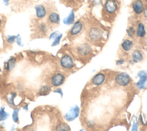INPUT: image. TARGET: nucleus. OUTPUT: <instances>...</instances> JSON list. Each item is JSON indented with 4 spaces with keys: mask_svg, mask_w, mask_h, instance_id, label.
<instances>
[{
    "mask_svg": "<svg viewBox=\"0 0 147 131\" xmlns=\"http://www.w3.org/2000/svg\"><path fill=\"white\" fill-rule=\"evenodd\" d=\"M46 16V23L50 29L55 28L59 25L60 16L56 9L52 6H47V14Z\"/></svg>",
    "mask_w": 147,
    "mask_h": 131,
    "instance_id": "f03ea898",
    "label": "nucleus"
},
{
    "mask_svg": "<svg viewBox=\"0 0 147 131\" xmlns=\"http://www.w3.org/2000/svg\"><path fill=\"white\" fill-rule=\"evenodd\" d=\"M9 114L6 113L3 108H1V111H0V121H3L6 119L8 117Z\"/></svg>",
    "mask_w": 147,
    "mask_h": 131,
    "instance_id": "5701e85b",
    "label": "nucleus"
},
{
    "mask_svg": "<svg viewBox=\"0 0 147 131\" xmlns=\"http://www.w3.org/2000/svg\"><path fill=\"white\" fill-rule=\"evenodd\" d=\"M61 36H62V34H60V35H58V36L57 35V36H56V38H55V41H54L53 43H52V46H56V45L59 44V42H60V40Z\"/></svg>",
    "mask_w": 147,
    "mask_h": 131,
    "instance_id": "a878e982",
    "label": "nucleus"
},
{
    "mask_svg": "<svg viewBox=\"0 0 147 131\" xmlns=\"http://www.w3.org/2000/svg\"><path fill=\"white\" fill-rule=\"evenodd\" d=\"M35 0H13L11 8L14 10H23L33 4Z\"/></svg>",
    "mask_w": 147,
    "mask_h": 131,
    "instance_id": "20e7f679",
    "label": "nucleus"
},
{
    "mask_svg": "<svg viewBox=\"0 0 147 131\" xmlns=\"http://www.w3.org/2000/svg\"><path fill=\"white\" fill-rule=\"evenodd\" d=\"M51 89L48 86H42L39 90V94L40 95H47L49 94Z\"/></svg>",
    "mask_w": 147,
    "mask_h": 131,
    "instance_id": "aec40b11",
    "label": "nucleus"
},
{
    "mask_svg": "<svg viewBox=\"0 0 147 131\" xmlns=\"http://www.w3.org/2000/svg\"><path fill=\"white\" fill-rule=\"evenodd\" d=\"M0 71H1V68H0Z\"/></svg>",
    "mask_w": 147,
    "mask_h": 131,
    "instance_id": "c756f323",
    "label": "nucleus"
},
{
    "mask_svg": "<svg viewBox=\"0 0 147 131\" xmlns=\"http://www.w3.org/2000/svg\"><path fill=\"white\" fill-rule=\"evenodd\" d=\"M18 111H19L18 109H15V110H14V111H13V119L15 122H18Z\"/></svg>",
    "mask_w": 147,
    "mask_h": 131,
    "instance_id": "393cba45",
    "label": "nucleus"
},
{
    "mask_svg": "<svg viewBox=\"0 0 147 131\" xmlns=\"http://www.w3.org/2000/svg\"><path fill=\"white\" fill-rule=\"evenodd\" d=\"M36 16L38 19H43L47 14V7L44 5H37L36 8Z\"/></svg>",
    "mask_w": 147,
    "mask_h": 131,
    "instance_id": "9d476101",
    "label": "nucleus"
},
{
    "mask_svg": "<svg viewBox=\"0 0 147 131\" xmlns=\"http://www.w3.org/2000/svg\"><path fill=\"white\" fill-rule=\"evenodd\" d=\"M77 50L78 51V53L80 55H81L82 56H85V55H87L88 54H90L91 48L88 44L84 43V44L80 45L78 47Z\"/></svg>",
    "mask_w": 147,
    "mask_h": 131,
    "instance_id": "f8f14e48",
    "label": "nucleus"
},
{
    "mask_svg": "<svg viewBox=\"0 0 147 131\" xmlns=\"http://www.w3.org/2000/svg\"><path fill=\"white\" fill-rule=\"evenodd\" d=\"M83 28L84 24L82 21L78 20L76 21L68 32L69 38L71 39H74L79 35L83 31Z\"/></svg>",
    "mask_w": 147,
    "mask_h": 131,
    "instance_id": "39448f33",
    "label": "nucleus"
},
{
    "mask_svg": "<svg viewBox=\"0 0 147 131\" xmlns=\"http://www.w3.org/2000/svg\"><path fill=\"white\" fill-rule=\"evenodd\" d=\"M60 63L63 68L69 70L72 68L74 66V61L70 55L65 54L61 58Z\"/></svg>",
    "mask_w": 147,
    "mask_h": 131,
    "instance_id": "0eeeda50",
    "label": "nucleus"
},
{
    "mask_svg": "<svg viewBox=\"0 0 147 131\" xmlns=\"http://www.w3.org/2000/svg\"><path fill=\"white\" fill-rule=\"evenodd\" d=\"M65 80L64 76L60 73L53 74L50 78V84L53 87H58L63 84Z\"/></svg>",
    "mask_w": 147,
    "mask_h": 131,
    "instance_id": "423d86ee",
    "label": "nucleus"
},
{
    "mask_svg": "<svg viewBox=\"0 0 147 131\" xmlns=\"http://www.w3.org/2000/svg\"><path fill=\"white\" fill-rule=\"evenodd\" d=\"M105 78V75L102 73H99L94 76V77L92 78V82L95 85H99L103 83Z\"/></svg>",
    "mask_w": 147,
    "mask_h": 131,
    "instance_id": "2eb2a0df",
    "label": "nucleus"
},
{
    "mask_svg": "<svg viewBox=\"0 0 147 131\" xmlns=\"http://www.w3.org/2000/svg\"><path fill=\"white\" fill-rule=\"evenodd\" d=\"M16 63V59L15 58H11L10 60H9L8 62L7 63H6V66L5 68L6 69H7L8 70H11V69H13V68L14 66Z\"/></svg>",
    "mask_w": 147,
    "mask_h": 131,
    "instance_id": "412c9836",
    "label": "nucleus"
},
{
    "mask_svg": "<svg viewBox=\"0 0 147 131\" xmlns=\"http://www.w3.org/2000/svg\"><path fill=\"white\" fill-rule=\"evenodd\" d=\"M127 35L131 38H133L136 36V30L133 27H130L126 30Z\"/></svg>",
    "mask_w": 147,
    "mask_h": 131,
    "instance_id": "4be33fe9",
    "label": "nucleus"
},
{
    "mask_svg": "<svg viewBox=\"0 0 147 131\" xmlns=\"http://www.w3.org/2000/svg\"><path fill=\"white\" fill-rule=\"evenodd\" d=\"M133 46V42L130 39L124 40L121 44L122 48H123V50H125L126 51H130L132 48Z\"/></svg>",
    "mask_w": 147,
    "mask_h": 131,
    "instance_id": "f3484780",
    "label": "nucleus"
},
{
    "mask_svg": "<svg viewBox=\"0 0 147 131\" xmlns=\"http://www.w3.org/2000/svg\"><path fill=\"white\" fill-rule=\"evenodd\" d=\"M69 127L65 123H60L59 125H58L56 127V130H68Z\"/></svg>",
    "mask_w": 147,
    "mask_h": 131,
    "instance_id": "b1692460",
    "label": "nucleus"
},
{
    "mask_svg": "<svg viewBox=\"0 0 147 131\" xmlns=\"http://www.w3.org/2000/svg\"><path fill=\"white\" fill-rule=\"evenodd\" d=\"M103 32L98 26H92L89 28L87 37L91 43H97L100 41L103 38Z\"/></svg>",
    "mask_w": 147,
    "mask_h": 131,
    "instance_id": "7ed1b4c3",
    "label": "nucleus"
},
{
    "mask_svg": "<svg viewBox=\"0 0 147 131\" xmlns=\"http://www.w3.org/2000/svg\"><path fill=\"white\" fill-rule=\"evenodd\" d=\"M132 59L135 62H141L143 59V55L141 52L137 49L134 50L132 53Z\"/></svg>",
    "mask_w": 147,
    "mask_h": 131,
    "instance_id": "dca6fc26",
    "label": "nucleus"
},
{
    "mask_svg": "<svg viewBox=\"0 0 147 131\" xmlns=\"http://www.w3.org/2000/svg\"><path fill=\"white\" fill-rule=\"evenodd\" d=\"M136 35L140 38L145 37L146 35V31L145 26L142 23H139L137 25L136 30Z\"/></svg>",
    "mask_w": 147,
    "mask_h": 131,
    "instance_id": "ddd939ff",
    "label": "nucleus"
},
{
    "mask_svg": "<svg viewBox=\"0 0 147 131\" xmlns=\"http://www.w3.org/2000/svg\"><path fill=\"white\" fill-rule=\"evenodd\" d=\"M143 1H144V2H146V3H147V0H143Z\"/></svg>",
    "mask_w": 147,
    "mask_h": 131,
    "instance_id": "c85d7f7f",
    "label": "nucleus"
},
{
    "mask_svg": "<svg viewBox=\"0 0 147 131\" xmlns=\"http://www.w3.org/2000/svg\"><path fill=\"white\" fill-rule=\"evenodd\" d=\"M121 7V0H104L102 16L107 22L113 23L117 16Z\"/></svg>",
    "mask_w": 147,
    "mask_h": 131,
    "instance_id": "f257e3e1",
    "label": "nucleus"
},
{
    "mask_svg": "<svg viewBox=\"0 0 147 131\" xmlns=\"http://www.w3.org/2000/svg\"><path fill=\"white\" fill-rule=\"evenodd\" d=\"M131 7L136 14H141L145 8L144 2L143 0H133L131 3Z\"/></svg>",
    "mask_w": 147,
    "mask_h": 131,
    "instance_id": "1a4fd4ad",
    "label": "nucleus"
},
{
    "mask_svg": "<svg viewBox=\"0 0 147 131\" xmlns=\"http://www.w3.org/2000/svg\"><path fill=\"white\" fill-rule=\"evenodd\" d=\"M115 81L116 83L120 86H126L130 83V78L127 74L121 73L115 77Z\"/></svg>",
    "mask_w": 147,
    "mask_h": 131,
    "instance_id": "6e6552de",
    "label": "nucleus"
},
{
    "mask_svg": "<svg viewBox=\"0 0 147 131\" xmlns=\"http://www.w3.org/2000/svg\"><path fill=\"white\" fill-rule=\"evenodd\" d=\"M138 76H140V80L137 83V87L140 88H144V85L147 80V72L145 71H141L139 73Z\"/></svg>",
    "mask_w": 147,
    "mask_h": 131,
    "instance_id": "4468645a",
    "label": "nucleus"
},
{
    "mask_svg": "<svg viewBox=\"0 0 147 131\" xmlns=\"http://www.w3.org/2000/svg\"><path fill=\"white\" fill-rule=\"evenodd\" d=\"M75 21V14L73 10H71L69 15L63 20V22L66 25H70L74 23Z\"/></svg>",
    "mask_w": 147,
    "mask_h": 131,
    "instance_id": "a211bd4d",
    "label": "nucleus"
},
{
    "mask_svg": "<svg viewBox=\"0 0 147 131\" xmlns=\"http://www.w3.org/2000/svg\"><path fill=\"white\" fill-rule=\"evenodd\" d=\"M79 112V108L77 106H76L74 108L71 109L69 113L65 115V117L67 120L69 121H72L78 116Z\"/></svg>",
    "mask_w": 147,
    "mask_h": 131,
    "instance_id": "9b49d317",
    "label": "nucleus"
},
{
    "mask_svg": "<svg viewBox=\"0 0 147 131\" xmlns=\"http://www.w3.org/2000/svg\"><path fill=\"white\" fill-rule=\"evenodd\" d=\"M6 17L3 14H0V33L4 29L6 23Z\"/></svg>",
    "mask_w": 147,
    "mask_h": 131,
    "instance_id": "6ab92c4d",
    "label": "nucleus"
},
{
    "mask_svg": "<svg viewBox=\"0 0 147 131\" xmlns=\"http://www.w3.org/2000/svg\"><path fill=\"white\" fill-rule=\"evenodd\" d=\"M143 16L145 18H147V6H145V8L144 9V11L142 12Z\"/></svg>",
    "mask_w": 147,
    "mask_h": 131,
    "instance_id": "bb28decb",
    "label": "nucleus"
},
{
    "mask_svg": "<svg viewBox=\"0 0 147 131\" xmlns=\"http://www.w3.org/2000/svg\"><path fill=\"white\" fill-rule=\"evenodd\" d=\"M73 1H75V2H80L81 0H72Z\"/></svg>",
    "mask_w": 147,
    "mask_h": 131,
    "instance_id": "cd10ccee",
    "label": "nucleus"
}]
</instances>
